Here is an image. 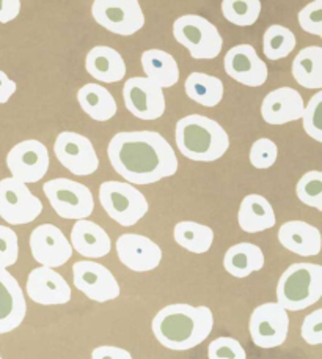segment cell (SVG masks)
<instances>
[{
    "mask_svg": "<svg viewBox=\"0 0 322 359\" xmlns=\"http://www.w3.org/2000/svg\"><path fill=\"white\" fill-rule=\"evenodd\" d=\"M295 35L288 27L274 24L264 32L262 53L269 60H281L293 53L295 48Z\"/></svg>",
    "mask_w": 322,
    "mask_h": 359,
    "instance_id": "cell-31",
    "label": "cell"
},
{
    "mask_svg": "<svg viewBox=\"0 0 322 359\" xmlns=\"http://www.w3.org/2000/svg\"><path fill=\"white\" fill-rule=\"evenodd\" d=\"M295 194L308 207L322 211V174L319 170H312L299 180L295 186Z\"/></svg>",
    "mask_w": 322,
    "mask_h": 359,
    "instance_id": "cell-33",
    "label": "cell"
},
{
    "mask_svg": "<svg viewBox=\"0 0 322 359\" xmlns=\"http://www.w3.org/2000/svg\"><path fill=\"white\" fill-rule=\"evenodd\" d=\"M223 266L233 278L242 279L260 271L264 266V254L260 246L252 243H239L231 246L223 257Z\"/></svg>",
    "mask_w": 322,
    "mask_h": 359,
    "instance_id": "cell-26",
    "label": "cell"
},
{
    "mask_svg": "<svg viewBox=\"0 0 322 359\" xmlns=\"http://www.w3.org/2000/svg\"><path fill=\"white\" fill-rule=\"evenodd\" d=\"M92 359H134L127 350L113 347V345H101L92 351Z\"/></svg>",
    "mask_w": 322,
    "mask_h": 359,
    "instance_id": "cell-40",
    "label": "cell"
},
{
    "mask_svg": "<svg viewBox=\"0 0 322 359\" xmlns=\"http://www.w3.org/2000/svg\"><path fill=\"white\" fill-rule=\"evenodd\" d=\"M99 202L108 217L123 227L135 226L150 210L146 197L135 186L125 182L102 183Z\"/></svg>",
    "mask_w": 322,
    "mask_h": 359,
    "instance_id": "cell-6",
    "label": "cell"
},
{
    "mask_svg": "<svg viewBox=\"0 0 322 359\" xmlns=\"http://www.w3.org/2000/svg\"><path fill=\"white\" fill-rule=\"evenodd\" d=\"M43 211L40 198L13 177L0 180V217L11 226L34 222Z\"/></svg>",
    "mask_w": 322,
    "mask_h": 359,
    "instance_id": "cell-9",
    "label": "cell"
},
{
    "mask_svg": "<svg viewBox=\"0 0 322 359\" xmlns=\"http://www.w3.org/2000/svg\"><path fill=\"white\" fill-rule=\"evenodd\" d=\"M19 11H21V2L19 0H0V22L2 24L15 21Z\"/></svg>",
    "mask_w": 322,
    "mask_h": 359,
    "instance_id": "cell-41",
    "label": "cell"
},
{
    "mask_svg": "<svg viewBox=\"0 0 322 359\" xmlns=\"http://www.w3.org/2000/svg\"><path fill=\"white\" fill-rule=\"evenodd\" d=\"M225 72L231 79L247 87H261L267 81V65L250 44L231 48L223 60Z\"/></svg>",
    "mask_w": 322,
    "mask_h": 359,
    "instance_id": "cell-17",
    "label": "cell"
},
{
    "mask_svg": "<svg viewBox=\"0 0 322 359\" xmlns=\"http://www.w3.org/2000/svg\"><path fill=\"white\" fill-rule=\"evenodd\" d=\"M92 16L101 27L120 36H131L145 25L144 10L137 0H96Z\"/></svg>",
    "mask_w": 322,
    "mask_h": 359,
    "instance_id": "cell-8",
    "label": "cell"
},
{
    "mask_svg": "<svg viewBox=\"0 0 322 359\" xmlns=\"http://www.w3.org/2000/svg\"><path fill=\"white\" fill-rule=\"evenodd\" d=\"M54 153L63 168L74 175H92L99 168V158L92 140L79 133H60L54 142Z\"/></svg>",
    "mask_w": 322,
    "mask_h": 359,
    "instance_id": "cell-10",
    "label": "cell"
},
{
    "mask_svg": "<svg viewBox=\"0 0 322 359\" xmlns=\"http://www.w3.org/2000/svg\"><path fill=\"white\" fill-rule=\"evenodd\" d=\"M16 90H18L16 82L10 79L8 76H6L2 69H0V104L8 102L11 96L16 93Z\"/></svg>",
    "mask_w": 322,
    "mask_h": 359,
    "instance_id": "cell-42",
    "label": "cell"
},
{
    "mask_svg": "<svg viewBox=\"0 0 322 359\" xmlns=\"http://www.w3.org/2000/svg\"><path fill=\"white\" fill-rule=\"evenodd\" d=\"M302 337L310 345L322 344V309H316L305 317L302 323Z\"/></svg>",
    "mask_w": 322,
    "mask_h": 359,
    "instance_id": "cell-39",
    "label": "cell"
},
{
    "mask_svg": "<svg viewBox=\"0 0 322 359\" xmlns=\"http://www.w3.org/2000/svg\"><path fill=\"white\" fill-rule=\"evenodd\" d=\"M25 290L34 303L41 306H60L71 301L69 284L52 268L40 266L31 269Z\"/></svg>",
    "mask_w": 322,
    "mask_h": 359,
    "instance_id": "cell-18",
    "label": "cell"
},
{
    "mask_svg": "<svg viewBox=\"0 0 322 359\" xmlns=\"http://www.w3.org/2000/svg\"><path fill=\"white\" fill-rule=\"evenodd\" d=\"M77 101L90 118L107 121L117 114V101L106 87L98 84H85L77 92Z\"/></svg>",
    "mask_w": 322,
    "mask_h": 359,
    "instance_id": "cell-27",
    "label": "cell"
},
{
    "mask_svg": "<svg viewBox=\"0 0 322 359\" xmlns=\"http://www.w3.org/2000/svg\"><path fill=\"white\" fill-rule=\"evenodd\" d=\"M305 102L291 87H280L266 95L261 104L262 120L269 125H285L302 118Z\"/></svg>",
    "mask_w": 322,
    "mask_h": 359,
    "instance_id": "cell-20",
    "label": "cell"
},
{
    "mask_svg": "<svg viewBox=\"0 0 322 359\" xmlns=\"http://www.w3.org/2000/svg\"><path fill=\"white\" fill-rule=\"evenodd\" d=\"M73 280L79 292L96 303H107L120 297L121 288L112 271L98 262L80 260L73 266Z\"/></svg>",
    "mask_w": 322,
    "mask_h": 359,
    "instance_id": "cell-13",
    "label": "cell"
},
{
    "mask_svg": "<svg viewBox=\"0 0 322 359\" xmlns=\"http://www.w3.org/2000/svg\"><path fill=\"white\" fill-rule=\"evenodd\" d=\"M117 254L121 264L135 273L156 269L162 262V249L148 236L123 233L117 240Z\"/></svg>",
    "mask_w": 322,
    "mask_h": 359,
    "instance_id": "cell-16",
    "label": "cell"
},
{
    "mask_svg": "<svg viewBox=\"0 0 322 359\" xmlns=\"http://www.w3.org/2000/svg\"><path fill=\"white\" fill-rule=\"evenodd\" d=\"M123 98L127 111L140 120H158L165 112L164 90L146 78L135 76L127 79Z\"/></svg>",
    "mask_w": 322,
    "mask_h": 359,
    "instance_id": "cell-14",
    "label": "cell"
},
{
    "mask_svg": "<svg viewBox=\"0 0 322 359\" xmlns=\"http://www.w3.org/2000/svg\"><path fill=\"white\" fill-rule=\"evenodd\" d=\"M299 24L307 34L322 36V2L314 0L299 11Z\"/></svg>",
    "mask_w": 322,
    "mask_h": 359,
    "instance_id": "cell-38",
    "label": "cell"
},
{
    "mask_svg": "<svg viewBox=\"0 0 322 359\" xmlns=\"http://www.w3.org/2000/svg\"><path fill=\"white\" fill-rule=\"evenodd\" d=\"M250 337L260 348H275L285 344L289 331L288 312L279 303H264L252 312Z\"/></svg>",
    "mask_w": 322,
    "mask_h": 359,
    "instance_id": "cell-11",
    "label": "cell"
},
{
    "mask_svg": "<svg viewBox=\"0 0 322 359\" xmlns=\"http://www.w3.org/2000/svg\"><path fill=\"white\" fill-rule=\"evenodd\" d=\"M279 156V149L274 140L267 137H261L253 142L252 149H250V163L256 169H269L272 168Z\"/></svg>",
    "mask_w": 322,
    "mask_h": 359,
    "instance_id": "cell-34",
    "label": "cell"
},
{
    "mask_svg": "<svg viewBox=\"0 0 322 359\" xmlns=\"http://www.w3.org/2000/svg\"><path fill=\"white\" fill-rule=\"evenodd\" d=\"M239 227L247 233H258L272 229L276 222L272 205L260 194H248L242 198L239 213H237Z\"/></svg>",
    "mask_w": 322,
    "mask_h": 359,
    "instance_id": "cell-24",
    "label": "cell"
},
{
    "mask_svg": "<svg viewBox=\"0 0 322 359\" xmlns=\"http://www.w3.org/2000/svg\"><path fill=\"white\" fill-rule=\"evenodd\" d=\"M19 257V241L13 229L0 226V269L13 266Z\"/></svg>",
    "mask_w": 322,
    "mask_h": 359,
    "instance_id": "cell-37",
    "label": "cell"
},
{
    "mask_svg": "<svg viewBox=\"0 0 322 359\" xmlns=\"http://www.w3.org/2000/svg\"><path fill=\"white\" fill-rule=\"evenodd\" d=\"M186 95L192 101L204 107H216L222 101L225 88L223 82L216 76L206 73H190L184 84Z\"/></svg>",
    "mask_w": 322,
    "mask_h": 359,
    "instance_id": "cell-29",
    "label": "cell"
},
{
    "mask_svg": "<svg viewBox=\"0 0 322 359\" xmlns=\"http://www.w3.org/2000/svg\"><path fill=\"white\" fill-rule=\"evenodd\" d=\"M222 15L231 24L250 27L261 15V2L260 0H223Z\"/></svg>",
    "mask_w": 322,
    "mask_h": 359,
    "instance_id": "cell-32",
    "label": "cell"
},
{
    "mask_svg": "<svg viewBox=\"0 0 322 359\" xmlns=\"http://www.w3.org/2000/svg\"><path fill=\"white\" fill-rule=\"evenodd\" d=\"M27 303L15 276L0 269V334H8L22 325Z\"/></svg>",
    "mask_w": 322,
    "mask_h": 359,
    "instance_id": "cell-19",
    "label": "cell"
},
{
    "mask_svg": "<svg viewBox=\"0 0 322 359\" xmlns=\"http://www.w3.org/2000/svg\"><path fill=\"white\" fill-rule=\"evenodd\" d=\"M0 359H2V356H0Z\"/></svg>",
    "mask_w": 322,
    "mask_h": 359,
    "instance_id": "cell-43",
    "label": "cell"
},
{
    "mask_svg": "<svg viewBox=\"0 0 322 359\" xmlns=\"http://www.w3.org/2000/svg\"><path fill=\"white\" fill-rule=\"evenodd\" d=\"M154 337L162 347L175 351L195 348L209 337L214 316L206 306L170 304L153 318Z\"/></svg>",
    "mask_w": 322,
    "mask_h": 359,
    "instance_id": "cell-2",
    "label": "cell"
},
{
    "mask_svg": "<svg viewBox=\"0 0 322 359\" xmlns=\"http://www.w3.org/2000/svg\"><path fill=\"white\" fill-rule=\"evenodd\" d=\"M173 238L179 246L192 254L208 252L214 243V230L193 221H181L173 230Z\"/></svg>",
    "mask_w": 322,
    "mask_h": 359,
    "instance_id": "cell-30",
    "label": "cell"
},
{
    "mask_svg": "<svg viewBox=\"0 0 322 359\" xmlns=\"http://www.w3.org/2000/svg\"><path fill=\"white\" fill-rule=\"evenodd\" d=\"M293 78L299 86L310 90L322 88V48L308 46L299 50L293 62Z\"/></svg>",
    "mask_w": 322,
    "mask_h": 359,
    "instance_id": "cell-28",
    "label": "cell"
},
{
    "mask_svg": "<svg viewBox=\"0 0 322 359\" xmlns=\"http://www.w3.org/2000/svg\"><path fill=\"white\" fill-rule=\"evenodd\" d=\"M71 248L82 257L101 259L111 252L112 241L104 229L93 221H77L71 230Z\"/></svg>",
    "mask_w": 322,
    "mask_h": 359,
    "instance_id": "cell-21",
    "label": "cell"
},
{
    "mask_svg": "<svg viewBox=\"0 0 322 359\" xmlns=\"http://www.w3.org/2000/svg\"><path fill=\"white\" fill-rule=\"evenodd\" d=\"M209 359H247L246 350L233 337H218L208 347Z\"/></svg>",
    "mask_w": 322,
    "mask_h": 359,
    "instance_id": "cell-35",
    "label": "cell"
},
{
    "mask_svg": "<svg viewBox=\"0 0 322 359\" xmlns=\"http://www.w3.org/2000/svg\"><path fill=\"white\" fill-rule=\"evenodd\" d=\"M88 74L104 84H115L126 76V63L118 50L108 46H96L87 54Z\"/></svg>",
    "mask_w": 322,
    "mask_h": 359,
    "instance_id": "cell-23",
    "label": "cell"
},
{
    "mask_svg": "<svg viewBox=\"0 0 322 359\" xmlns=\"http://www.w3.org/2000/svg\"><path fill=\"white\" fill-rule=\"evenodd\" d=\"M322 297V266L318 264H293L276 284V303L286 312L304 311Z\"/></svg>",
    "mask_w": 322,
    "mask_h": 359,
    "instance_id": "cell-4",
    "label": "cell"
},
{
    "mask_svg": "<svg viewBox=\"0 0 322 359\" xmlns=\"http://www.w3.org/2000/svg\"><path fill=\"white\" fill-rule=\"evenodd\" d=\"M30 251L41 266L59 268L73 257V248L62 230L52 224H41L30 233Z\"/></svg>",
    "mask_w": 322,
    "mask_h": 359,
    "instance_id": "cell-15",
    "label": "cell"
},
{
    "mask_svg": "<svg viewBox=\"0 0 322 359\" xmlns=\"http://www.w3.org/2000/svg\"><path fill=\"white\" fill-rule=\"evenodd\" d=\"M112 168L129 184H153L178 172V158L162 134L154 131H123L107 147Z\"/></svg>",
    "mask_w": 322,
    "mask_h": 359,
    "instance_id": "cell-1",
    "label": "cell"
},
{
    "mask_svg": "<svg viewBox=\"0 0 322 359\" xmlns=\"http://www.w3.org/2000/svg\"><path fill=\"white\" fill-rule=\"evenodd\" d=\"M44 194L63 219H87L94 210V198L85 184L69 178H54L44 183Z\"/></svg>",
    "mask_w": 322,
    "mask_h": 359,
    "instance_id": "cell-7",
    "label": "cell"
},
{
    "mask_svg": "<svg viewBox=\"0 0 322 359\" xmlns=\"http://www.w3.org/2000/svg\"><path fill=\"white\" fill-rule=\"evenodd\" d=\"M280 245L300 257H313L321 252L319 230L305 221H288L279 229Z\"/></svg>",
    "mask_w": 322,
    "mask_h": 359,
    "instance_id": "cell-22",
    "label": "cell"
},
{
    "mask_svg": "<svg viewBox=\"0 0 322 359\" xmlns=\"http://www.w3.org/2000/svg\"><path fill=\"white\" fill-rule=\"evenodd\" d=\"M173 36L195 60L216 59L223 48L220 32L208 19L198 15L179 16L173 22Z\"/></svg>",
    "mask_w": 322,
    "mask_h": 359,
    "instance_id": "cell-5",
    "label": "cell"
},
{
    "mask_svg": "<svg viewBox=\"0 0 322 359\" xmlns=\"http://www.w3.org/2000/svg\"><path fill=\"white\" fill-rule=\"evenodd\" d=\"M321 104H322V92H318L310 98V102L305 106L302 118H304V130L312 139L316 142H322V130H321Z\"/></svg>",
    "mask_w": 322,
    "mask_h": 359,
    "instance_id": "cell-36",
    "label": "cell"
},
{
    "mask_svg": "<svg viewBox=\"0 0 322 359\" xmlns=\"http://www.w3.org/2000/svg\"><path fill=\"white\" fill-rule=\"evenodd\" d=\"M141 67L150 79L160 88H169L178 84L179 68L172 54L160 49H148L141 54Z\"/></svg>",
    "mask_w": 322,
    "mask_h": 359,
    "instance_id": "cell-25",
    "label": "cell"
},
{
    "mask_svg": "<svg viewBox=\"0 0 322 359\" xmlns=\"http://www.w3.org/2000/svg\"><path fill=\"white\" fill-rule=\"evenodd\" d=\"M175 134L179 151L190 161L214 163L230 149L227 131L204 115L192 114L178 120Z\"/></svg>",
    "mask_w": 322,
    "mask_h": 359,
    "instance_id": "cell-3",
    "label": "cell"
},
{
    "mask_svg": "<svg viewBox=\"0 0 322 359\" xmlns=\"http://www.w3.org/2000/svg\"><path fill=\"white\" fill-rule=\"evenodd\" d=\"M49 151L40 140H22L16 144L6 155V168L11 177L24 184L36 183L49 170Z\"/></svg>",
    "mask_w": 322,
    "mask_h": 359,
    "instance_id": "cell-12",
    "label": "cell"
}]
</instances>
